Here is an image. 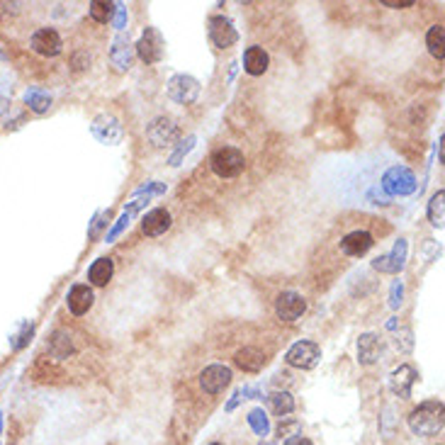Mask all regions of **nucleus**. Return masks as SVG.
Returning a JSON list of instances; mask_svg holds the SVG:
<instances>
[{
	"label": "nucleus",
	"mask_w": 445,
	"mask_h": 445,
	"mask_svg": "<svg viewBox=\"0 0 445 445\" xmlns=\"http://www.w3.org/2000/svg\"><path fill=\"white\" fill-rule=\"evenodd\" d=\"M129 224H132V214H129V212H125V214H122L120 219H117V224H115V227H112V232H110V234H107V236H105V241H107V243L117 241V239L122 236V232H125V229L129 227Z\"/></svg>",
	"instance_id": "obj_32"
},
{
	"label": "nucleus",
	"mask_w": 445,
	"mask_h": 445,
	"mask_svg": "<svg viewBox=\"0 0 445 445\" xmlns=\"http://www.w3.org/2000/svg\"><path fill=\"white\" fill-rule=\"evenodd\" d=\"M207 34H209V42L217 49H232L234 44L239 42L236 27H234V22L227 15H214V17H209Z\"/></svg>",
	"instance_id": "obj_6"
},
{
	"label": "nucleus",
	"mask_w": 445,
	"mask_h": 445,
	"mask_svg": "<svg viewBox=\"0 0 445 445\" xmlns=\"http://www.w3.org/2000/svg\"><path fill=\"white\" fill-rule=\"evenodd\" d=\"M234 362H236L243 372H260L265 367V362H268V358H265V353L258 351V348L246 346V348H241V351H236Z\"/></svg>",
	"instance_id": "obj_19"
},
{
	"label": "nucleus",
	"mask_w": 445,
	"mask_h": 445,
	"mask_svg": "<svg viewBox=\"0 0 445 445\" xmlns=\"http://www.w3.org/2000/svg\"><path fill=\"white\" fill-rule=\"evenodd\" d=\"M443 44H445V29H443V24H433V27L428 29V34H426V47H428V54H431L433 59L443 61V56H445Z\"/></svg>",
	"instance_id": "obj_25"
},
{
	"label": "nucleus",
	"mask_w": 445,
	"mask_h": 445,
	"mask_svg": "<svg viewBox=\"0 0 445 445\" xmlns=\"http://www.w3.org/2000/svg\"><path fill=\"white\" fill-rule=\"evenodd\" d=\"M199 95V80L188 73H176L168 80V98L178 105H190Z\"/></svg>",
	"instance_id": "obj_9"
},
{
	"label": "nucleus",
	"mask_w": 445,
	"mask_h": 445,
	"mask_svg": "<svg viewBox=\"0 0 445 445\" xmlns=\"http://www.w3.org/2000/svg\"><path fill=\"white\" fill-rule=\"evenodd\" d=\"M306 311V299L299 292H280L278 299H275V314H278L280 321H297L302 314Z\"/></svg>",
	"instance_id": "obj_12"
},
{
	"label": "nucleus",
	"mask_w": 445,
	"mask_h": 445,
	"mask_svg": "<svg viewBox=\"0 0 445 445\" xmlns=\"http://www.w3.org/2000/svg\"><path fill=\"white\" fill-rule=\"evenodd\" d=\"M380 351L382 348L375 334H360V339H358V362L360 365H375Z\"/></svg>",
	"instance_id": "obj_21"
},
{
	"label": "nucleus",
	"mask_w": 445,
	"mask_h": 445,
	"mask_svg": "<svg viewBox=\"0 0 445 445\" xmlns=\"http://www.w3.org/2000/svg\"><path fill=\"white\" fill-rule=\"evenodd\" d=\"M29 47H32V51H37L39 56H59L61 49H64V42H61V37H59L56 29L42 27L32 34Z\"/></svg>",
	"instance_id": "obj_13"
},
{
	"label": "nucleus",
	"mask_w": 445,
	"mask_h": 445,
	"mask_svg": "<svg viewBox=\"0 0 445 445\" xmlns=\"http://www.w3.org/2000/svg\"><path fill=\"white\" fill-rule=\"evenodd\" d=\"M416 377H418V372L414 365H399L390 375V390L395 392L397 397L409 399L411 397V387H414V382H416Z\"/></svg>",
	"instance_id": "obj_15"
},
{
	"label": "nucleus",
	"mask_w": 445,
	"mask_h": 445,
	"mask_svg": "<svg viewBox=\"0 0 445 445\" xmlns=\"http://www.w3.org/2000/svg\"><path fill=\"white\" fill-rule=\"evenodd\" d=\"M209 445H224V443H209Z\"/></svg>",
	"instance_id": "obj_43"
},
{
	"label": "nucleus",
	"mask_w": 445,
	"mask_h": 445,
	"mask_svg": "<svg viewBox=\"0 0 445 445\" xmlns=\"http://www.w3.org/2000/svg\"><path fill=\"white\" fill-rule=\"evenodd\" d=\"M66 304H69L71 314L73 316H83L93 309L95 304V295L88 285H73L69 290V297H66Z\"/></svg>",
	"instance_id": "obj_17"
},
{
	"label": "nucleus",
	"mask_w": 445,
	"mask_h": 445,
	"mask_svg": "<svg viewBox=\"0 0 445 445\" xmlns=\"http://www.w3.org/2000/svg\"><path fill=\"white\" fill-rule=\"evenodd\" d=\"M49 353L54 358H59V360H64V358L73 355L76 353V346L73 341H71V336L66 334V331H54V334L49 336Z\"/></svg>",
	"instance_id": "obj_23"
},
{
	"label": "nucleus",
	"mask_w": 445,
	"mask_h": 445,
	"mask_svg": "<svg viewBox=\"0 0 445 445\" xmlns=\"http://www.w3.org/2000/svg\"><path fill=\"white\" fill-rule=\"evenodd\" d=\"M270 66V56L263 47H248L243 51V71L248 76H263Z\"/></svg>",
	"instance_id": "obj_20"
},
{
	"label": "nucleus",
	"mask_w": 445,
	"mask_h": 445,
	"mask_svg": "<svg viewBox=\"0 0 445 445\" xmlns=\"http://www.w3.org/2000/svg\"><path fill=\"white\" fill-rule=\"evenodd\" d=\"M173 224V217L168 209L163 207H156L151 209V212L144 214V219H141V232L146 234V236H161V234H166L168 229H171Z\"/></svg>",
	"instance_id": "obj_18"
},
{
	"label": "nucleus",
	"mask_w": 445,
	"mask_h": 445,
	"mask_svg": "<svg viewBox=\"0 0 445 445\" xmlns=\"http://www.w3.org/2000/svg\"><path fill=\"white\" fill-rule=\"evenodd\" d=\"M0 428H3V416H0Z\"/></svg>",
	"instance_id": "obj_41"
},
{
	"label": "nucleus",
	"mask_w": 445,
	"mask_h": 445,
	"mask_svg": "<svg viewBox=\"0 0 445 445\" xmlns=\"http://www.w3.org/2000/svg\"><path fill=\"white\" fill-rule=\"evenodd\" d=\"M32 331H34L32 324H22V331L15 336V339H20V341H17V344H13V346L17 348V351H20V348H24V346H27V341H29V336H32Z\"/></svg>",
	"instance_id": "obj_36"
},
{
	"label": "nucleus",
	"mask_w": 445,
	"mask_h": 445,
	"mask_svg": "<svg viewBox=\"0 0 445 445\" xmlns=\"http://www.w3.org/2000/svg\"><path fill=\"white\" fill-rule=\"evenodd\" d=\"M445 426V407L443 402H423L409 414V428L416 436H438Z\"/></svg>",
	"instance_id": "obj_1"
},
{
	"label": "nucleus",
	"mask_w": 445,
	"mask_h": 445,
	"mask_svg": "<svg viewBox=\"0 0 445 445\" xmlns=\"http://www.w3.org/2000/svg\"><path fill=\"white\" fill-rule=\"evenodd\" d=\"M90 132H93L95 139L105 146H117L122 141V136H125V129H122L120 120H117L115 115H110V112H102V115L95 117L93 125H90Z\"/></svg>",
	"instance_id": "obj_7"
},
{
	"label": "nucleus",
	"mask_w": 445,
	"mask_h": 445,
	"mask_svg": "<svg viewBox=\"0 0 445 445\" xmlns=\"http://www.w3.org/2000/svg\"><path fill=\"white\" fill-rule=\"evenodd\" d=\"M10 8H15V5H8V3H0V20L5 17V15L10 13Z\"/></svg>",
	"instance_id": "obj_40"
},
{
	"label": "nucleus",
	"mask_w": 445,
	"mask_h": 445,
	"mask_svg": "<svg viewBox=\"0 0 445 445\" xmlns=\"http://www.w3.org/2000/svg\"><path fill=\"white\" fill-rule=\"evenodd\" d=\"M404 302V283L402 280H395V285H392V292H390V306L392 309H399Z\"/></svg>",
	"instance_id": "obj_34"
},
{
	"label": "nucleus",
	"mask_w": 445,
	"mask_h": 445,
	"mask_svg": "<svg viewBox=\"0 0 445 445\" xmlns=\"http://www.w3.org/2000/svg\"><path fill=\"white\" fill-rule=\"evenodd\" d=\"M260 445H270V443H265V441H260Z\"/></svg>",
	"instance_id": "obj_42"
},
{
	"label": "nucleus",
	"mask_w": 445,
	"mask_h": 445,
	"mask_svg": "<svg viewBox=\"0 0 445 445\" xmlns=\"http://www.w3.org/2000/svg\"><path fill=\"white\" fill-rule=\"evenodd\" d=\"M232 370L227 365H209L199 372V387L207 395H222L229 385H232Z\"/></svg>",
	"instance_id": "obj_10"
},
{
	"label": "nucleus",
	"mask_w": 445,
	"mask_h": 445,
	"mask_svg": "<svg viewBox=\"0 0 445 445\" xmlns=\"http://www.w3.org/2000/svg\"><path fill=\"white\" fill-rule=\"evenodd\" d=\"M260 392H258V387H241V390H236L234 392V397L227 402V411H234L236 409V404L239 402H243V399H255Z\"/></svg>",
	"instance_id": "obj_31"
},
{
	"label": "nucleus",
	"mask_w": 445,
	"mask_h": 445,
	"mask_svg": "<svg viewBox=\"0 0 445 445\" xmlns=\"http://www.w3.org/2000/svg\"><path fill=\"white\" fill-rule=\"evenodd\" d=\"M438 445H441V443H438Z\"/></svg>",
	"instance_id": "obj_44"
},
{
	"label": "nucleus",
	"mask_w": 445,
	"mask_h": 445,
	"mask_svg": "<svg viewBox=\"0 0 445 445\" xmlns=\"http://www.w3.org/2000/svg\"><path fill=\"white\" fill-rule=\"evenodd\" d=\"M24 102H27V107L32 112L44 115V112L51 107V95L44 93V90H39V88H29L27 93H24Z\"/></svg>",
	"instance_id": "obj_26"
},
{
	"label": "nucleus",
	"mask_w": 445,
	"mask_h": 445,
	"mask_svg": "<svg viewBox=\"0 0 445 445\" xmlns=\"http://www.w3.org/2000/svg\"><path fill=\"white\" fill-rule=\"evenodd\" d=\"M407 253H409L407 239H399L390 253L377 255V258L372 260V268L380 270V273H387V275H397V273H402V268L407 265Z\"/></svg>",
	"instance_id": "obj_11"
},
{
	"label": "nucleus",
	"mask_w": 445,
	"mask_h": 445,
	"mask_svg": "<svg viewBox=\"0 0 445 445\" xmlns=\"http://www.w3.org/2000/svg\"><path fill=\"white\" fill-rule=\"evenodd\" d=\"M209 166H212V171L217 173L219 178H236L241 176L243 168H246V158H243V153L239 151V148L222 146L212 153Z\"/></svg>",
	"instance_id": "obj_2"
},
{
	"label": "nucleus",
	"mask_w": 445,
	"mask_h": 445,
	"mask_svg": "<svg viewBox=\"0 0 445 445\" xmlns=\"http://www.w3.org/2000/svg\"><path fill=\"white\" fill-rule=\"evenodd\" d=\"M248 426L253 428L255 436H260V441H265V436L270 433V421H268V414L263 409H253L248 414Z\"/></svg>",
	"instance_id": "obj_28"
},
{
	"label": "nucleus",
	"mask_w": 445,
	"mask_h": 445,
	"mask_svg": "<svg viewBox=\"0 0 445 445\" xmlns=\"http://www.w3.org/2000/svg\"><path fill=\"white\" fill-rule=\"evenodd\" d=\"M428 222H431L433 227L443 229V222H445V190H438L436 195L431 197V202H428Z\"/></svg>",
	"instance_id": "obj_27"
},
{
	"label": "nucleus",
	"mask_w": 445,
	"mask_h": 445,
	"mask_svg": "<svg viewBox=\"0 0 445 445\" xmlns=\"http://www.w3.org/2000/svg\"><path fill=\"white\" fill-rule=\"evenodd\" d=\"M115 10H117V3H100V0H93V3H90V17L100 24H107L115 17Z\"/></svg>",
	"instance_id": "obj_29"
},
{
	"label": "nucleus",
	"mask_w": 445,
	"mask_h": 445,
	"mask_svg": "<svg viewBox=\"0 0 445 445\" xmlns=\"http://www.w3.org/2000/svg\"><path fill=\"white\" fill-rule=\"evenodd\" d=\"M372 246H375V239H372L370 232H362V229L346 234V236L341 239V250H344L346 255H351V258H360V255H365Z\"/></svg>",
	"instance_id": "obj_16"
},
{
	"label": "nucleus",
	"mask_w": 445,
	"mask_h": 445,
	"mask_svg": "<svg viewBox=\"0 0 445 445\" xmlns=\"http://www.w3.org/2000/svg\"><path fill=\"white\" fill-rule=\"evenodd\" d=\"M268 399H270V409H273L275 416L285 418L295 411V399L288 390H275Z\"/></svg>",
	"instance_id": "obj_24"
},
{
	"label": "nucleus",
	"mask_w": 445,
	"mask_h": 445,
	"mask_svg": "<svg viewBox=\"0 0 445 445\" xmlns=\"http://www.w3.org/2000/svg\"><path fill=\"white\" fill-rule=\"evenodd\" d=\"M112 275H115V263H112L110 258L93 260V265L88 268V280H90V285H95V288H105V285L112 280Z\"/></svg>",
	"instance_id": "obj_22"
},
{
	"label": "nucleus",
	"mask_w": 445,
	"mask_h": 445,
	"mask_svg": "<svg viewBox=\"0 0 445 445\" xmlns=\"http://www.w3.org/2000/svg\"><path fill=\"white\" fill-rule=\"evenodd\" d=\"M382 5L392 10H404V8H411L414 0H382Z\"/></svg>",
	"instance_id": "obj_38"
},
{
	"label": "nucleus",
	"mask_w": 445,
	"mask_h": 445,
	"mask_svg": "<svg viewBox=\"0 0 445 445\" xmlns=\"http://www.w3.org/2000/svg\"><path fill=\"white\" fill-rule=\"evenodd\" d=\"M134 54L139 56L146 66L158 64V61L163 59V54H166V39H163V34L158 32L156 27H146L144 32H141V37L136 39Z\"/></svg>",
	"instance_id": "obj_4"
},
{
	"label": "nucleus",
	"mask_w": 445,
	"mask_h": 445,
	"mask_svg": "<svg viewBox=\"0 0 445 445\" xmlns=\"http://www.w3.org/2000/svg\"><path fill=\"white\" fill-rule=\"evenodd\" d=\"M382 190L387 192V197H407L416 192V176L407 166H392L382 176Z\"/></svg>",
	"instance_id": "obj_3"
},
{
	"label": "nucleus",
	"mask_w": 445,
	"mask_h": 445,
	"mask_svg": "<svg viewBox=\"0 0 445 445\" xmlns=\"http://www.w3.org/2000/svg\"><path fill=\"white\" fill-rule=\"evenodd\" d=\"M107 217H110V212H107V209H102V212H98V214H95V219H93V227H90V232H88V236H90V239H95V236H98V232H100L102 227H105V222H102V219H107Z\"/></svg>",
	"instance_id": "obj_35"
},
{
	"label": "nucleus",
	"mask_w": 445,
	"mask_h": 445,
	"mask_svg": "<svg viewBox=\"0 0 445 445\" xmlns=\"http://www.w3.org/2000/svg\"><path fill=\"white\" fill-rule=\"evenodd\" d=\"M299 421H280V426H278V436H280V441H290V438H295V436H299Z\"/></svg>",
	"instance_id": "obj_33"
},
{
	"label": "nucleus",
	"mask_w": 445,
	"mask_h": 445,
	"mask_svg": "<svg viewBox=\"0 0 445 445\" xmlns=\"http://www.w3.org/2000/svg\"><path fill=\"white\" fill-rule=\"evenodd\" d=\"M132 59H134V44L129 42V34H117L112 39V47H110V61L120 73L132 69Z\"/></svg>",
	"instance_id": "obj_14"
},
{
	"label": "nucleus",
	"mask_w": 445,
	"mask_h": 445,
	"mask_svg": "<svg viewBox=\"0 0 445 445\" xmlns=\"http://www.w3.org/2000/svg\"><path fill=\"white\" fill-rule=\"evenodd\" d=\"M178 136H181V129H178L176 120H171V117H156L146 127V139L156 148L173 146L178 141Z\"/></svg>",
	"instance_id": "obj_8"
},
{
	"label": "nucleus",
	"mask_w": 445,
	"mask_h": 445,
	"mask_svg": "<svg viewBox=\"0 0 445 445\" xmlns=\"http://www.w3.org/2000/svg\"><path fill=\"white\" fill-rule=\"evenodd\" d=\"M285 445H314V443H311V441H309V438H302V436H295V438H290V441H288V443H285Z\"/></svg>",
	"instance_id": "obj_39"
},
{
	"label": "nucleus",
	"mask_w": 445,
	"mask_h": 445,
	"mask_svg": "<svg viewBox=\"0 0 445 445\" xmlns=\"http://www.w3.org/2000/svg\"><path fill=\"white\" fill-rule=\"evenodd\" d=\"M112 20H115V27L120 29V32H122V29L127 27V8H125V5H120V3H117L115 17H112Z\"/></svg>",
	"instance_id": "obj_37"
},
{
	"label": "nucleus",
	"mask_w": 445,
	"mask_h": 445,
	"mask_svg": "<svg viewBox=\"0 0 445 445\" xmlns=\"http://www.w3.org/2000/svg\"><path fill=\"white\" fill-rule=\"evenodd\" d=\"M319 360H321V348L314 341H297L285 353V362L290 367H297V370H311V367H316Z\"/></svg>",
	"instance_id": "obj_5"
},
{
	"label": "nucleus",
	"mask_w": 445,
	"mask_h": 445,
	"mask_svg": "<svg viewBox=\"0 0 445 445\" xmlns=\"http://www.w3.org/2000/svg\"><path fill=\"white\" fill-rule=\"evenodd\" d=\"M195 141H197V136H195V134H190L185 141H181V146H178L176 151L171 153V158H168V163H171V166H181L183 158H185L188 153L192 151V146H195Z\"/></svg>",
	"instance_id": "obj_30"
}]
</instances>
